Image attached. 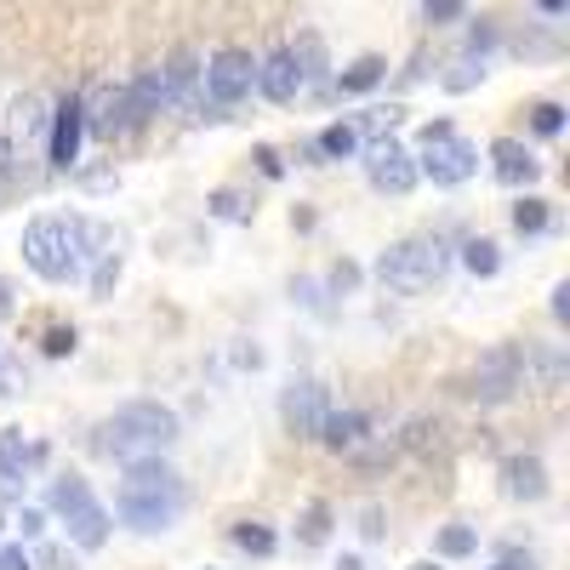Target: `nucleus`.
<instances>
[{"mask_svg":"<svg viewBox=\"0 0 570 570\" xmlns=\"http://www.w3.org/2000/svg\"><path fill=\"white\" fill-rule=\"evenodd\" d=\"M109 246H115V234H109L104 223H86V217H35V223L23 228V263H29L40 279H52V285L75 279L86 257L109 263V257H115Z\"/></svg>","mask_w":570,"mask_h":570,"instance_id":"1","label":"nucleus"},{"mask_svg":"<svg viewBox=\"0 0 570 570\" xmlns=\"http://www.w3.org/2000/svg\"><path fill=\"white\" fill-rule=\"evenodd\" d=\"M188 491L177 480V468H166L160 456H142V462H126V480L115 491V513H120V525L142 531V537H155V531H171L177 525V513H183Z\"/></svg>","mask_w":570,"mask_h":570,"instance_id":"2","label":"nucleus"},{"mask_svg":"<svg viewBox=\"0 0 570 570\" xmlns=\"http://www.w3.org/2000/svg\"><path fill=\"white\" fill-rule=\"evenodd\" d=\"M171 440H177V411H166L160 400H137V405H120L104 422L98 445L120 462H142V456H160Z\"/></svg>","mask_w":570,"mask_h":570,"instance_id":"3","label":"nucleus"},{"mask_svg":"<svg viewBox=\"0 0 570 570\" xmlns=\"http://www.w3.org/2000/svg\"><path fill=\"white\" fill-rule=\"evenodd\" d=\"M451 268V246L440 240V234H416V240H400L389 246L383 257H376V279L389 285V292H428L440 274Z\"/></svg>","mask_w":570,"mask_h":570,"instance_id":"4","label":"nucleus"},{"mask_svg":"<svg viewBox=\"0 0 570 570\" xmlns=\"http://www.w3.org/2000/svg\"><path fill=\"white\" fill-rule=\"evenodd\" d=\"M52 508H58V519L69 525V537L91 553V548H104L109 542V513H104V502L91 497V485L86 480H52Z\"/></svg>","mask_w":570,"mask_h":570,"instance_id":"5","label":"nucleus"},{"mask_svg":"<svg viewBox=\"0 0 570 570\" xmlns=\"http://www.w3.org/2000/svg\"><path fill=\"white\" fill-rule=\"evenodd\" d=\"M416 171H428L440 188H456V183H468L473 171H480V149H473L468 137H456L445 120H434L422 131V166Z\"/></svg>","mask_w":570,"mask_h":570,"instance_id":"6","label":"nucleus"},{"mask_svg":"<svg viewBox=\"0 0 570 570\" xmlns=\"http://www.w3.org/2000/svg\"><path fill=\"white\" fill-rule=\"evenodd\" d=\"M279 416H285V428H292L297 440H320V428H325V416H331L325 383H314V376H297V383L285 389V400H279Z\"/></svg>","mask_w":570,"mask_h":570,"instance_id":"7","label":"nucleus"},{"mask_svg":"<svg viewBox=\"0 0 570 570\" xmlns=\"http://www.w3.org/2000/svg\"><path fill=\"white\" fill-rule=\"evenodd\" d=\"M365 171H371V183L383 188V195H405V188L416 183V160L400 149L394 137H376L371 149H365Z\"/></svg>","mask_w":570,"mask_h":570,"instance_id":"8","label":"nucleus"},{"mask_svg":"<svg viewBox=\"0 0 570 570\" xmlns=\"http://www.w3.org/2000/svg\"><path fill=\"white\" fill-rule=\"evenodd\" d=\"M252 86H257V63L246 52H217L206 63V91H212L217 104H240Z\"/></svg>","mask_w":570,"mask_h":570,"instance_id":"9","label":"nucleus"},{"mask_svg":"<svg viewBox=\"0 0 570 570\" xmlns=\"http://www.w3.org/2000/svg\"><path fill=\"white\" fill-rule=\"evenodd\" d=\"M519 389V348H491L485 360H480V371H473V400H485V405H497V400H508Z\"/></svg>","mask_w":570,"mask_h":570,"instance_id":"10","label":"nucleus"},{"mask_svg":"<svg viewBox=\"0 0 570 570\" xmlns=\"http://www.w3.org/2000/svg\"><path fill=\"white\" fill-rule=\"evenodd\" d=\"M257 86H263V98H274V104H292L297 91H303V69H297V58L285 52H268L263 63H257Z\"/></svg>","mask_w":570,"mask_h":570,"instance_id":"11","label":"nucleus"},{"mask_svg":"<svg viewBox=\"0 0 570 570\" xmlns=\"http://www.w3.org/2000/svg\"><path fill=\"white\" fill-rule=\"evenodd\" d=\"M80 131H86V109L69 98L58 104V120H52V166H75L80 155Z\"/></svg>","mask_w":570,"mask_h":570,"instance_id":"12","label":"nucleus"},{"mask_svg":"<svg viewBox=\"0 0 570 570\" xmlns=\"http://www.w3.org/2000/svg\"><path fill=\"white\" fill-rule=\"evenodd\" d=\"M365 434H371V416H360V411H331L325 428H320V440H325L331 451H360Z\"/></svg>","mask_w":570,"mask_h":570,"instance_id":"13","label":"nucleus"},{"mask_svg":"<svg viewBox=\"0 0 570 570\" xmlns=\"http://www.w3.org/2000/svg\"><path fill=\"white\" fill-rule=\"evenodd\" d=\"M502 473H508V497H519V502H542L548 497V468L537 456H513Z\"/></svg>","mask_w":570,"mask_h":570,"instance_id":"14","label":"nucleus"},{"mask_svg":"<svg viewBox=\"0 0 570 570\" xmlns=\"http://www.w3.org/2000/svg\"><path fill=\"white\" fill-rule=\"evenodd\" d=\"M491 160H497V177H502L508 188H519V183H537V160H531V149H525V142L502 137L497 149H491Z\"/></svg>","mask_w":570,"mask_h":570,"instance_id":"15","label":"nucleus"},{"mask_svg":"<svg viewBox=\"0 0 570 570\" xmlns=\"http://www.w3.org/2000/svg\"><path fill=\"white\" fill-rule=\"evenodd\" d=\"M40 456H46V451H40V445H29V440L18 434V428H0V480H7V485H12V480H23V468H29V462H40Z\"/></svg>","mask_w":570,"mask_h":570,"instance_id":"16","label":"nucleus"},{"mask_svg":"<svg viewBox=\"0 0 570 570\" xmlns=\"http://www.w3.org/2000/svg\"><path fill=\"white\" fill-rule=\"evenodd\" d=\"M137 120V109H131V91H104V104H98V115H91V131H104V137H115V131H126Z\"/></svg>","mask_w":570,"mask_h":570,"instance_id":"17","label":"nucleus"},{"mask_svg":"<svg viewBox=\"0 0 570 570\" xmlns=\"http://www.w3.org/2000/svg\"><path fill=\"white\" fill-rule=\"evenodd\" d=\"M462 263H468L473 274H480V279H491V274L502 268V257H497V246H491V240H468V246H462Z\"/></svg>","mask_w":570,"mask_h":570,"instance_id":"18","label":"nucleus"},{"mask_svg":"<svg viewBox=\"0 0 570 570\" xmlns=\"http://www.w3.org/2000/svg\"><path fill=\"white\" fill-rule=\"evenodd\" d=\"M513 228L519 234H542L548 228V200H519L513 206Z\"/></svg>","mask_w":570,"mask_h":570,"instance_id":"19","label":"nucleus"},{"mask_svg":"<svg viewBox=\"0 0 570 570\" xmlns=\"http://www.w3.org/2000/svg\"><path fill=\"white\" fill-rule=\"evenodd\" d=\"M325 537H331V508H325V502H308V513H303V542L320 548Z\"/></svg>","mask_w":570,"mask_h":570,"instance_id":"20","label":"nucleus"},{"mask_svg":"<svg viewBox=\"0 0 570 570\" xmlns=\"http://www.w3.org/2000/svg\"><path fill=\"white\" fill-rule=\"evenodd\" d=\"M354 142H360L354 126H325V131H320V149H325V155H337V160L354 155Z\"/></svg>","mask_w":570,"mask_h":570,"instance_id":"21","label":"nucleus"},{"mask_svg":"<svg viewBox=\"0 0 570 570\" xmlns=\"http://www.w3.org/2000/svg\"><path fill=\"white\" fill-rule=\"evenodd\" d=\"M383 80V58H360L348 75H343V91H365V86H376Z\"/></svg>","mask_w":570,"mask_h":570,"instance_id":"22","label":"nucleus"},{"mask_svg":"<svg viewBox=\"0 0 570 570\" xmlns=\"http://www.w3.org/2000/svg\"><path fill=\"white\" fill-rule=\"evenodd\" d=\"M234 542H240L246 553H274V531L268 525H252V519H246V525H234Z\"/></svg>","mask_w":570,"mask_h":570,"instance_id":"23","label":"nucleus"},{"mask_svg":"<svg viewBox=\"0 0 570 570\" xmlns=\"http://www.w3.org/2000/svg\"><path fill=\"white\" fill-rule=\"evenodd\" d=\"M473 542H480V537H473L468 525H451V531H440V553H445V559H462V553H473Z\"/></svg>","mask_w":570,"mask_h":570,"instance_id":"24","label":"nucleus"},{"mask_svg":"<svg viewBox=\"0 0 570 570\" xmlns=\"http://www.w3.org/2000/svg\"><path fill=\"white\" fill-rule=\"evenodd\" d=\"M559 126H564V109H559V104H537V131H542V137H553Z\"/></svg>","mask_w":570,"mask_h":570,"instance_id":"25","label":"nucleus"},{"mask_svg":"<svg viewBox=\"0 0 570 570\" xmlns=\"http://www.w3.org/2000/svg\"><path fill=\"white\" fill-rule=\"evenodd\" d=\"M422 7H428V18H440V23L462 18V0H422Z\"/></svg>","mask_w":570,"mask_h":570,"instance_id":"26","label":"nucleus"},{"mask_svg":"<svg viewBox=\"0 0 570 570\" xmlns=\"http://www.w3.org/2000/svg\"><path fill=\"white\" fill-rule=\"evenodd\" d=\"M46 354H75V331H52V337H46Z\"/></svg>","mask_w":570,"mask_h":570,"instance_id":"27","label":"nucleus"},{"mask_svg":"<svg viewBox=\"0 0 570 570\" xmlns=\"http://www.w3.org/2000/svg\"><path fill=\"white\" fill-rule=\"evenodd\" d=\"M217 217H246L240 195H228V188H223V195H217Z\"/></svg>","mask_w":570,"mask_h":570,"instance_id":"28","label":"nucleus"},{"mask_svg":"<svg viewBox=\"0 0 570 570\" xmlns=\"http://www.w3.org/2000/svg\"><path fill=\"white\" fill-rule=\"evenodd\" d=\"M0 570H29V553L23 548H0Z\"/></svg>","mask_w":570,"mask_h":570,"instance_id":"29","label":"nucleus"},{"mask_svg":"<svg viewBox=\"0 0 570 570\" xmlns=\"http://www.w3.org/2000/svg\"><path fill=\"white\" fill-rule=\"evenodd\" d=\"M18 525H23V537H40V525H46V519H40L35 508H23V513H18Z\"/></svg>","mask_w":570,"mask_h":570,"instance_id":"30","label":"nucleus"},{"mask_svg":"<svg viewBox=\"0 0 570 570\" xmlns=\"http://www.w3.org/2000/svg\"><path fill=\"white\" fill-rule=\"evenodd\" d=\"M553 314L570 320V285H559V292H553Z\"/></svg>","mask_w":570,"mask_h":570,"instance_id":"31","label":"nucleus"},{"mask_svg":"<svg viewBox=\"0 0 570 570\" xmlns=\"http://www.w3.org/2000/svg\"><path fill=\"white\" fill-rule=\"evenodd\" d=\"M542 12H564V0H542Z\"/></svg>","mask_w":570,"mask_h":570,"instance_id":"32","label":"nucleus"},{"mask_svg":"<svg viewBox=\"0 0 570 570\" xmlns=\"http://www.w3.org/2000/svg\"><path fill=\"white\" fill-rule=\"evenodd\" d=\"M497 570H531V564H519V559H508V564H497Z\"/></svg>","mask_w":570,"mask_h":570,"instance_id":"33","label":"nucleus"},{"mask_svg":"<svg viewBox=\"0 0 570 570\" xmlns=\"http://www.w3.org/2000/svg\"><path fill=\"white\" fill-rule=\"evenodd\" d=\"M337 570H365V564H360V559H343V564H337Z\"/></svg>","mask_w":570,"mask_h":570,"instance_id":"34","label":"nucleus"},{"mask_svg":"<svg viewBox=\"0 0 570 570\" xmlns=\"http://www.w3.org/2000/svg\"><path fill=\"white\" fill-rule=\"evenodd\" d=\"M0 171H7V142H0Z\"/></svg>","mask_w":570,"mask_h":570,"instance_id":"35","label":"nucleus"},{"mask_svg":"<svg viewBox=\"0 0 570 570\" xmlns=\"http://www.w3.org/2000/svg\"><path fill=\"white\" fill-rule=\"evenodd\" d=\"M411 570H440V564H411Z\"/></svg>","mask_w":570,"mask_h":570,"instance_id":"36","label":"nucleus"}]
</instances>
